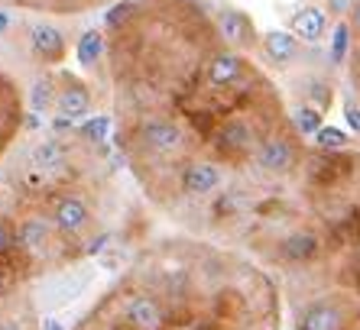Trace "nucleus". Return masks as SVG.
Returning a JSON list of instances; mask_svg holds the SVG:
<instances>
[{
  "mask_svg": "<svg viewBox=\"0 0 360 330\" xmlns=\"http://www.w3.org/2000/svg\"><path fill=\"white\" fill-rule=\"evenodd\" d=\"M23 124H26L23 88L7 68H0V162H7V156L17 149L20 136H23Z\"/></svg>",
  "mask_w": 360,
  "mask_h": 330,
  "instance_id": "5",
  "label": "nucleus"
},
{
  "mask_svg": "<svg viewBox=\"0 0 360 330\" xmlns=\"http://www.w3.org/2000/svg\"><path fill=\"white\" fill-rule=\"evenodd\" d=\"M237 243L279 282L289 330H360V152L309 149Z\"/></svg>",
  "mask_w": 360,
  "mask_h": 330,
  "instance_id": "2",
  "label": "nucleus"
},
{
  "mask_svg": "<svg viewBox=\"0 0 360 330\" xmlns=\"http://www.w3.org/2000/svg\"><path fill=\"white\" fill-rule=\"evenodd\" d=\"M49 275L46 259L0 204V330H42L39 285Z\"/></svg>",
  "mask_w": 360,
  "mask_h": 330,
  "instance_id": "4",
  "label": "nucleus"
},
{
  "mask_svg": "<svg viewBox=\"0 0 360 330\" xmlns=\"http://www.w3.org/2000/svg\"><path fill=\"white\" fill-rule=\"evenodd\" d=\"M292 120H295V126H299L302 136H315V133L325 126V124H321V110L311 107V104H302V107H295L292 110Z\"/></svg>",
  "mask_w": 360,
  "mask_h": 330,
  "instance_id": "13",
  "label": "nucleus"
},
{
  "mask_svg": "<svg viewBox=\"0 0 360 330\" xmlns=\"http://www.w3.org/2000/svg\"><path fill=\"white\" fill-rule=\"evenodd\" d=\"M279 282L208 237H162L134 253L72 330H283Z\"/></svg>",
  "mask_w": 360,
  "mask_h": 330,
  "instance_id": "3",
  "label": "nucleus"
},
{
  "mask_svg": "<svg viewBox=\"0 0 360 330\" xmlns=\"http://www.w3.org/2000/svg\"><path fill=\"white\" fill-rule=\"evenodd\" d=\"M351 46H354V33H351V23L344 20V23H338L331 29V52H328L331 65H344L351 58Z\"/></svg>",
  "mask_w": 360,
  "mask_h": 330,
  "instance_id": "11",
  "label": "nucleus"
},
{
  "mask_svg": "<svg viewBox=\"0 0 360 330\" xmlns=\"http://www.w3.org/2000/svg\"><path fill=\"white\" fill-rule=\"evenodd\" d=\"M108 49V39H104V29H88V33L82 36V42H78V62L82 65H94L101 58V52Z\"/></svg>",
  "mask_w": 360,
  "mask_h": 330,
  "instance_id": "12",
  "label": "nucleus"
},
{
  "mask_svg": "<svg viewBox=\"0 0 360 330\" xmlns=\"http://www.w3.org/2000/svg\"><path fill=\"white\" fill-rule=\"evenodd\" d=\"M120 0H0V10H33V13H49V17H78L88 10L114 7Z\"/></svg>",
  "mask_w": 360,
  "mask_h": 330,
  "instance_id": "6",
  "label": "nucleus"
},
{
  "mask_svg": "<svg viewBox=\"0 0 360 330\" xmlns=\"http://www.w3.org/2000/svg\"><path fill=\"white\" fill-rule=\"evenodd\" d=\"M344 120L351 126L354 133H360V100H347V107H344Z\"/></svg>",
  "mask_w": 360,
  "mask_h": 330,
  "instance_id": "15",
  "label": "nucleus"
},
{
  "mask_svg": "<svg viewBox=\"0 0 360 330\" xmlns=\"http://www.w3.org/2000/svg\"><path fill=\"white\" fill-rule=\"evenodd\" d=\"M214 23H218L221 36H224L234 49L240 52H250L260 46V39H257V29H253V20L243 13V10H234V7H224L218 10V17H214Z\"/></svg>",
  "mask_w": 360,
  "mask_h": 330,
  "instance_id": "7",
  "label": "nucleus"
},
{
  "mask_svg": "<svg viewBox=\"0 0 360 330\" xmlns=\"http://www.w3.org/2000/svg\"><path fill=\"white\" fill-rule=\"evenodd\" d=\"M347 143H351V136L344 130H338V126H321L315 133V146L321 149H347Z\"/></svg>",
  "mask_w": 360,
  "mask_h": 330,
  "instance_id": "14",
  "label": "nucleus"
},
{
  "mask_svg": "<svg viewBox=\"0 0 360 330\" xmlns=\"http://www.w3.org/2000/svg\"><path fill=\"white\" fill-rule=\"evenodd\" d=\"M104 39L127 172L182 230L237 243L309 156L273 81L192 0H120Z\"/></svg>",
  "mask_w": 360,
  "mask_h": 330,
  "instance_id": "1",
  "label": "nucleus"
},
{
  "mask_svg": "<svg viewBox=\"0 0 360 330\" xmlns=\"http://www.w3.org/2000/svg\"><path fill=\"white\" fill-rule=\"evenodd\" d=\"M10 29V10H0V33Z\"/></svg>",
  "mask_w": 360,
  "mask_h": 330,
  "instance_id": "17",
  "label": "nucleus"
},
{
  "mask_svg": "<svg viewBox=\"0 0 360 330\" xmlns=\"http://www.w3.org/2000/svg\"><path fill=\"white\" fill-rule=\"evenodd\" d=\"M33 52L46 65L62 62V58H65V36H62L59 26H52V23L33 26Z\"/></svg>",
  "mask_w": 360,
  "mask_h": 330,
  "instance_id": "10",
  "label": "nucleus"
},
{
  "mask_svg": "<svg viewBox=\"0 0 360 330\" xmlns=\"http://www.w3.org/2000/svg\"><path fill=\"white\" fill-rule=\"evenodd\" d=\"M295 36L302 42H321L328 36V13L319 4H309V7H299L292 13V23H289Z\"/></svg>",
  "mask_w": 360,
  "mask_h": 330,
  "instance_id": "9",
  "label": "nucleus"
},
{
  "mask_svg": "<svg viewBox=\"0 0 360 330\" xmlns=\"http://www.w3.org/2000/svg\"><path fill=\"white\" fill-rule=\"evenodd\" d=\"M260 46H263V55L279 68H289L299 58V36L289 33V29H269V33H263Z\"/></svg>",
  "mask_w": 360,
  "mask_h": 330,
  "instance_id": "8",
  "label": "nucleus"
},
{
  "mask_svg": "<svg viewBox=\"0 0 360 330\" xmlns=\"http://www.w3.org/2000/svg\"><path fill=\"white\" fill-rule=\"evenodd\" d=\"M347 23H351L354 42H360V0H351V7H347Z\"/></svg>",
  "mask_w": 360,
  "mask_h": 330,
  "instance_id": "16",
  "label": "nucleus"
}]
</instances>
